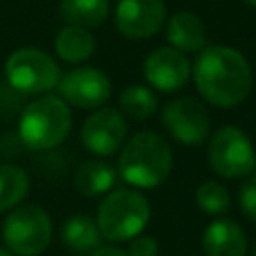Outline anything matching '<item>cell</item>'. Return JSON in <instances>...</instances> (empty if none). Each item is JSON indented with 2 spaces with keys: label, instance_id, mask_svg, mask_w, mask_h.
<instances>
[{
  "label": "cell",
  "instance_id": "d4e9b609",
  "mask_svg": "<svg viewBox=\"0 0 256 256\" xmlns=\"http://www.w3.org/2000/svg\"><path fill=\"white\" fill-rule=\"evenodd\" d=\"M24 150V144L18 134H2L0 136V158H14Z\"/></svg>",
  "mask_w": 256,
  "mask_h": 256
},
{
  "label": "cell",
  "instance_id": "ac0fdd59",
  "mask_svg": "<svg viewBox=\"0 0 256 256\" xmlns=\"http://www.w3.org/2000/svg\"><path fill=\"white\" fill-rule=\"evenodd\" d=\"M60 14L70 26L96 28L108 16V0H60Z\"/></svg>",
  "mask_w": 256,
  "mask_h": 256
},
{
  "label": "cell",
  "instance_id": "44dd1931",
  "mask_svg": "<svg viewBox=\"0 0 256 256\" xmlns=\"http://www.w3.org/2000/svg\"><path fill=\"white\" fill-rule=\"evenodd\" d=\"M230 192L216 180H206L196 188V204L204 214L220 216L230 210Z\"/></svg>",
  "mask_w": 256,
  "mask_h": 256
},
{
  "label": "cell",
  "instance_id": "484cf974",
  "mask_svg": "<svg viewBox=\"0 0 256 256\" xmlns=\"http://www.w3.org/2000/svg\"><path fill=\"white\" fill-rule=\"evenodd\" d=\"M88 256H128V254L118 246H98L92 252H88Z\"/></svg>",
  "mask_w": 256,
  "mask_h": 256
},
{
  "label": "cell",
  "instance_id": "7a4b0ae2",
  "mask_svg": "<svg viewBox=\"0 0 256 256\" xmlns=\"http://www.w3.org/2000/svg\"><path fill=\"white\" fill-rule=\"evenodd\" d=\"M118 172L134 188H156L172 172V148L156 132H136L120 150Z\"/></svg>",
  "mask_w": 256,
  "mask_h": 256
},
{
  "label": "cell",
  "instance_id": "ffe728a7",
  "mask_svg": "<svg viewBox=\"0 0 256 256\" xmlns=\"http://www.w3.org/2000/svg\"><path fill=\"white\" fill-rule=\"evenodd\" d=\"M118 106H120L122 116L142 122V120L152 118V114L158 110V98H156L154 90H150L148 86L132 84L120 92Z\"/></svg>",
  "mask_w": 256,
  "mask_h": 256
},
{
  "label": "cell",
  "instance_id": "cb8c5ba5",
  "mask_svg": "<svg viewBox=\"0 0 256 256\" xmlns=\"http://www.w3.org/2000/svg\"><path fill=\"white\" fill-rule=\"evenodd\" d=\"M128 242H130L128 244V250H126L128 256H158L160 246H158V240L154 236H142V234H138V236H134Z\"/></svg>",
  "mask_w": 256,
  "mask_h": 256
},
{
  "label": "cell",
  "instance_id": "5bb4252c",
  "mask_svg": "<svg viewBox=\"0 0 256 256\" xmlns=\"http://www.w3.org/2000/svg\"><path fill=\"white\" fill-rule=\"evenodd\" d=\"M166 38L172 48L180 52H198L206 42L204 22L190 10L174 12L166 24Z\"/></svg>",
  "mask_w": 256,
  "mask_h": 256
},
{
  "label": "cell",
  "instance_id": "30bf717a",
  "mask_svg": "<svg viewBox=\"0 0 256 256\" xmlns=\"http://www.w3.org/2000/svg\"><path fill=\"white\" fill-rule=\"evenodd\" d=\"M128 132L126 118L114 108H96L80 130L82 146L96 156H112L124 146Z\"/></svg>",
  "mask_w": 256,
  "mask_h": 256
},
{
  "label": "cell",
  "instance_id": "7402d4cb",
  "mask_svg": "<svg viewBox=\"0 0 256 256\" xmlns=\"http://www.w3.org/2000/svg\"><path fill=\"white\" fill-rule=\"evenodd\" d=\"M238 206L248 220L256 222V174L246 176V180L242 182L238 190Z\"/></svg>",
  "mask_w": 256,
  "mask_h": 256
},
{
  "label": "cell",
  "instance_id": "4316f807",
  "mask_svg": "<svg viewBox=\"0 0 256 256\" xmlns=\"http://www.w3.org/2000/svg\"><path fill=\"white\" fill-rule=\"evenodd\" d=\"M0 256H14V254H12L8 248H2V246H0Z\"/></svg>",
  "mask_w": 256,
  "mask_h": 256
},
{
  "label": "cell",
  "instance_id": "5b68a950",
  "mask_svg": "<svg viewBox=\"0 0 256 256\" xmlns=\"http://www.w3.org/2000/svg\"><path fill=\"white\" fill-rule=\"evenodd\" d=\"M2 240L14 256H38L52 240V220L42 206H16L2 224Z\"/></svg>",
  "mask_w": 256,
  "mask_h": 256
},
{
  "label": "cell",
  "instance_id": "7c38bea8",
  "mask_svg": "<svg viewBox=\"0 0 256 256\" xmlns=\"http://www.w3.org/2000/svg\"><path fill=\"white\" fill-rule=\"evenodd\" d=\"M192 76L190 60L184 52L162 46L150 52L144 60V78L158 92H178Z\"/></svg>",
  "mask_w": 256,
  "mask_h": 256
},
{
  "label": "cell",
  "instance_id": "277c9868",
  "mask_svg": "<svg viewBox=\"0 0 256 256\" xmlns=\"http://www.w3.org/2000/svg\"><path fill=\"white\" fill-rule=\"evenodd\" d=\"M150 202L142 192L132 188H114L104 194L96 212V224L102 238L110 242H124L142 234L150 222Z\"/></svg>",
  "mask_w": 256,
  "mask_h": 256
},
{
  "label": "cell",
  "instance_id": "9c48e42d",
  "mask_svg": "<svg viewBox=\"0 0 256 256\" xmlns=\"http://www.w3.org/2000/svg\"><path fill=\"white\" fill-rule=\"evenodd\" d=\"M60 98L68 106L76 108H100L112 94L110 78L92 66H80L60 76L58 82Z\"/></svg>",
  "mask_w": 256,
  "mask_h": 256
},
{
  "label": "cell",
  "instance_id": "52a82bcc",
  "mask_svg": "<svg viewBox=\"0 0 256 256\" xmlns=\"http://www.w3.org/2000/svg\"><path fill=\"white\" fill-rule=\"evenodd\" d=\"M206 158L210 168L228 180L248 176L256 166L254 144L244 130L238 126H222L218 128L210 140Z\"/></svg>",
  "mask_w": 256,
  "mask_h": 256
},
{
  "label": "cell",
  "instance_id": "d6986e66",
  "mask_svg": "<svg viewBox=\"0 0 256 256\" xmlns=\"http://www.w3.org/2000/svg\"><path fill=\"white\" fill-rule=\"evenodd\" d=\"M30 190V178L24 168L2 162L0 164V212H8L26 198Z\"/></svg>",
  "mask_w": 256,
  "mask_h": 256
},
{
  "label": "cell",
  "instance_id": "603a6c76",
  "mask_svg": "<svg viewBox=\"0 0 256 256\" xmlns=\"http://www.w3.org/2000/svg\"><path fill=\"white\" fill-rule=\"evenodd\" d=\"M24 94L16 92L8 82H0V114L2 116H20V112L24 110Z\"/></svg>",
  "mask_w": 256,
  "mask_h": 256
},
{
  "label": "cell",
  "instance_id": "8992f818",
  "mask_svg": "<svg viewBox=\"0 0 256 256\" xmlns=\"http://www.w3.org/2000/svg\"><path fill=\"white\" fill-rule=\"evenodd\" d=\"M6 82L24 96L46 94L60 82V68L56 60L38 48H18L4 64Z\"/></svg>",
  "mask_w": 256,
  "mask_h": 256
},
{
  "label": "cell",
  "instance_id": "2e32d148",
  "mask_svg": "<svg viewBox=\"0 0 256 256\" xmlns=\"http://www.w3.org/2000/svg\"><path fill=\"white\" fill-rule=\"evenodd\" d=\"M94 48L96 42L92 32L80 26H64L54 40V50L58 58L68 64H82L94 54Z\"/></svg>",
  "mask_w": 256,
  "mask_h": 256
},
{
  "label": "cell",
  "instance_id": "8fae6325",
  "mask_svg": "<svg viewBox=\"0 0 256 256\" xmlns=\"http://www.w3.org/2000/svg\"><path fill=\"white\" fill-rule=\"evenodd\" d=\"M166 22V6L162 0H120L114 10L116 30L130 40H146L154 36Z\"/></svg>",
  "mask_w": 256,
  "mask_h": 256
},
{
  "label": "cell",
  "instance_id": "9a60e30c",
  "mask_svg": "<svg viewBox=\"0 0 256 256\" xmlns=\"http://www.w3.org/2000/svg\"><path fill=\"white\" fill-rule=\"evenodd\" d=\"M116 184V170L104 160H86L74 172V188L88 198L108 194Z\"/></svg>",
  "mask_w": 256,
  "mask_h": 256
},
{
  "label": "cell",
  "instance_id": "ba28073f",
  "mask_svg": "<svg viewBox=\"0 0 256 256\" xmlns=\"http://www.w3.org/2000/svg\"><path fill=\"white\" fill-rule=\"evenodd\" d=\"M160 122L166 132L184 146H198L210 136L212 120L206 106L192 96H178L164 104Z\"/></svg>",
  "mask_w": 256,
  "mask_h": 256
},
{
  "label": "cell",
  "instance_id": "e0dca14e",
  "mask_svg": "<svg viewBox=\"0 0 256 256\" xmlns=\"http://www.w3.org/2000/svg\"><path fill=\"white\" fill-rule=\"evenodd\" d=\"M60 238L64 246H68L74 252H92L94 248L100 246L102 234L94 218L86 214H74L66 218V222L62 224Z\"/></svg>",
  "mask_w": 256,
  "mask_h": 256
},
{
  "label": "cell",
  "instance_id": "6da1fadb",
  "mask_svg": "<svg viewBox=\"0 0 256 256\" xmlns=\"http://www.w3.org/2000/svg\"><path fill=\"white\" fill-rule=\"evenodd\" d=\"M192 80L206 102L216 108H234L250 94L252 70L236 48L208 46L194 60Z\"/></svg>",
  "mask_w": 256,
  "mask_h": 256
},
{
  "label": "cell",
  "instance_id": "3957f363",
  "mask_svg": "<svg viewBox=\"0 0 256 256\" xmlns=\"http://www.w3.org/2000/svg\"><path fill=\"white\" fill-rule=\"evenodd\" d=\"M70 106L54 94L40 96L24 106L18 116V136L26 150L48 152L58 148L70 134Z\"/></svg>",
  "mask_w": 256,
  "mask_h": 256
},
{
  "label": "cell",
  "instance_id": "83f0119b",
  "mask_svg": "<svg viewBox=\"0 0 256 256\" xmlns=\"http://www.w3.org/2000/svg\"><path fill=\"white\" fill-rule=\"evenodd\" d=\"M246 6H250V8H256V0H242Z\"/></svg>",
  "mask_w": 256,
  "mask_h": 256
},
{
  "label": "cell",
  "instance_id": "4fadbf2b",
  "mask_svg": "<svg viewBox=\"0 0 256 256\" xmlns=\"http://www.w3.org/2000/svg\"><path fill=\"white\" fill-rule=\"evenodd\" d=\"M206 256H246L248 238L244 228L232 218H216L202 232Z\"/></svg>",
  "mask_w": 256,
  "mask_h": 256
}]
</instances>
